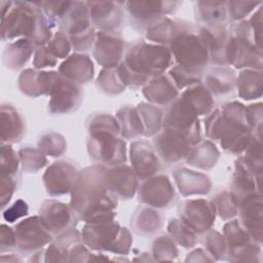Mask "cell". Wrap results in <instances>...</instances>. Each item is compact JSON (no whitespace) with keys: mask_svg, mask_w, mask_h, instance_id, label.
I'll use <instances>...</instances> for the list:
<instances>
[{"mask_svg":"<svg viewBox=\"0 0 263 263\" xmlns=\"http://www.w3.org/2000/svg\"><path fill=\"white\" fill-rule=\"evenodd\" d=\"M101 88L108 93H118L122 91L126 85L125 79L119 67L106 68L102 71L100 78H98Z\"/></svg>","mask_w":263,"mask_h":263,"instance_id":"cell-28","label":"cell"},{"mask_svg":"<svg viewBox=\"0 0 263 263\" xmlns=\"http://www.w3.org/2000/svg\"><path fill=\"white\" fill-rule=\"evenodd\" d=\"M47 93L51 96V101L49 102L51 112H70L77 108L81 101V88L79 85L58 73H53Z\"/></svg>","mask_w":263,"mask_h":263,"instance_id":"cell-8","label":"cell"},{"mask_svg":"<svg viewBox=\"0 0 263 263\" xmlns=\"http://www.w3.org/2000/svg\"><path fill=\"white\" fill-rule=\"evenodd\" d=\"M133 168L124 164H116L105 170V179L110 190L123 198H130L137 190V178Z\"/></svg>","mask_w":263,"mask_h":263,"instance_id":"cell-16","label":"cell"},{"mask_svg":"<svg viewBox=\"0 0 263 263\" xmlns=\"http://www.w3.org/2000/svg\"><path fill=\"white\" fill-rule=\"evenodd\" d=\"M28 214V205L25 201L18 199L10 208H8L3 213V218L7 222H14L20 217L26 216Z\"/></svg>","mask_w":263,"mask_h":263,"instance_id":"cell-40","label":"cell"},{"mask_svg":"<svg viewBox=\"0 0 263 263\" xmlns=\"http://www.w3.org/2000/svg\"><path fill=\"white\" fill-rule=\"evenodd\" d=\"M64 138L58 134L50 133L42 137L39 141V148L50 155H60L65 150Z\"/></svg>","mask_w":263,"mask_h":263,"instance_id":"cell-34","label":"cell"},{"mask_svg":"<svg viewBox=\"0 0 263 263\" xmlns=\"http://www.w3.org/2000/svg\"><path fill=\"white\" fill-rule=\"evenodd\" d=\"M237 85L239 88L240 97L245 100H251L256 97V92L261 95V72L243 71L240 73L237 79Z\"/></svg>","mask_w":263,"mask_h":263,"instance_id":"cell-29","label":"cell"},{"mask_svg":"<svg viewBox=\"0 0 263 263\" xmlns=\"http://www.w3.org/2000/svg\"><path fill=\"white\" fill-rule=\"evenodd\" d=\"M168 231L172 236L184 248H191L195 243L194 231L183 221L174 220L168 225Z\"/></svg>","mask_w":263,"mask_h":263,"instance_id":"cell-32","label":"cell"},{"mask_svg":"<svg viewBox=\"0 0 263 263\" xmlns=\"http://www.w3.org/2000/svg\"><path fill=\"white\" fill-rule=\"evenodd\" d=\"M89 6L90 20L97 27L106 32L118 28L122 21V10L118 2H90Z\"/></svg>","mask_w":263,"mask_h":263,"instance_id":"cell-18","label":"cell"},{"mask_svg":"<svg viewBox=\"0 0 263 263\" xmlns=\"http://www.w3.org/2000/svg\"><path fill=\"white\" fill-rule=\"evenodd\" d=\"M179 211L183 222L197 233L206 231L215 220L214 204L203 199L188 200Z\"/></svg>","mask_w":263,"mask_h":263,"instance_id":"cell-12","label":"cell"},{"mask_svg":"<svg viewBox=\"0 0 263 263\" xmlns=\"http://www.w3.org/2000/svg\"><path fill=\"white\" fill-rule=\"evenodd\" d=\"M33 52V42L30 39H21L10 43L4 51L3 61L7 68L18 69L27 63Z\"/></svg>","mask_w":263,"mask_h":263,"instance_id":"cell-24","label":"cell"},{"mask_svg":"<svg viewBox=\"0 0 263 263\" xmlns=\"http://www.w3.org/2000/svg\"><path fill=\"white\" fill-rule=\"evenodd\" d=\"M217 198V202L213 203L215 208L218 209V213L219 215L224 218H231L232 216L235 215L236 211H235V203H234V198H231L230 194H227L226 192L221 193L220 195L216 196Z\"/></svg>","mask_w":263,"mask_h":263,"instance_id":"cell-37","label":"cell"},{"mask_svg":"<svg viewBox=\"0 0 263 263\" xmlns=\"http://www.w3.org/2000/svg\"><path fill=\"white\" fill-rule=\"evenodd\" d=\"M139 108L148 116H145L144 114L140 113V115L143 116V127H144V134L145 135H154L157 134L159 130V125L161 123V120L163 119L161 110L158 109L157 107L151 106V105H146V104H141Z\"/></svg>","mask_w":263,"mask_h":263,"instance_id":"cell-31","label":"cell"},{"mask_svg":"<svg viewBox=\"0 0 263 263\" xmlns=\"http://www.w3.org/2000/svg\"><path fill=\"white\" fill-rule=\"evenodd\" d=\"M189 25L177 23L168 42L171 43L170 50L179 66L200 71L208 64L210 53L199 30Z\"/></svg>","mask_w":263,"mask_h":263,"instance_id":"cell-6","label":"cell"},{"mask_svg":"<svg viewBox=\"0 0 263 263\" xmlns=\"http://www.w3.org/2000/svg\"><path fill=\"white\" fill-rule=\"evenodd\" d=\"M20 156L24 170L29 172H36L46 163V158L41 150L24 147L20 151Z\"/></svg>","mask_w":263,"mask_h":263,"instance_id":"cell-33","label":"cell"},{"mask_svg":"<svg viewBox=\"0 0 263 263\" xmlns=\"http://www.w3.org/2000/svg\"><path fill=\"white\" fill-rule=\"evenodd\" d=\"M153 252L154 256H164L163 260H167L166 257H171V259H174V257L177 256V250L173 241L166 237V236H161L159 239L155 240L154 246H153Z\"/></svg>","mask_w":263,"mask_h":263,"instance_id":"cell-38","label":"cell"},{"mask_svg":"<svg viewBox=\"0 0 263 263\" xmlns=\"http://www.w3.org/2000/svg\"><path fill=\"white\" fill-rule=\"evenodd\" d=\"M143 93L147 100L163 105L175 100L178 95V87L171 76L159 75L147 83Z\"/></svg>","mask_w":263,"mask_h":263,"instance_id":"cell-19","label":"cell"},{"mask_svg":"<svg viewBox=\"0 0 263 263\" xmlns=\"http://www.w3.org/2000/svg\"><path fill=\"white\" fill-rule=\"evenodd\" d=\"M55 57L47 49V47H39L38 50L35 52L34 57V65L37 68H42V67H52L55 65L57 60L54 59Z\"/></svg>","mask_w":263,"mask_h":263,"instance_id":"cell-41","label":"cell"},{"mask_svg":"<svg viewBox=\"0 0 263 263\" xmlns=\"http://www.w3.org/2000/svg\"><path fill=\"white\" fill-rule=\"evenodd\" d=\"M130 161L134 172L141 179L155 174L159 168L154 148L145 141H137L132 144Z\"/></svg>","mask_w":263,"mask_h":263,"instance_id":"cell-17","label":"cell"},{"mask_svg":"<svg viewBox=\"0 0 263 263\" xmlns=\"http://www.w3.org/2000/svg\"><path fill=\"white\" fill-rule=\"evenodd\" d=\"M168 2H128L127 9L130 13V17L137 23L147 27L153 20L160 16L164 11H171L172 9L163 8ZM139 25V26H140Z\"/></svg>","mask_w":263,"mask_h":263,"instance_id":"cell-23","label":"cell"},{"mask_svg":"<svg viewBox=\"0 0 263 263\" xmlns=\"http://www.w3.org/2000/svg\"><path fill=\"white\" fill-rule=\"evenodd\" d=\"M78 178V170L69 161H58L49 166L44 175V183L47 192L59 195L73 189Z\"/></svg>","mask_w":263,"mask_h":263,"instance_id":"cell-11","label":"cell"},{"mask_svg":"<svg viewBox=\"0 0 263 263\" xmlns=\"http://www.w3.org/2000/svg\"><path fill=\"white\" fill-rule=\"evenodd\" d=\"M15 180L12 176H1V202L2 206L5 205V202L10 199L14 187H15Z\"/></svg>","mask_w":263,"mask_h":263,"instance_id":"cell-42","label":"cell"},{"mask_svg":"<svg viewBox=\"0 0 263 263\" xmlns=\"http://www.w3.org/2000/svg\"><path fill=\"white\" fill-rule=\"evenodd\" d=\"M16 245L22 251L29 252L41 248L51 240L49 230L37 217H31L18 223L14 230Z\"/></svg>","mask_w":263,"mask_h":263,"instance_id":"cell-10","label":"cell"},{"mask_svg":"<svg viewBox=\"0 0 263 263\" xmlns=\"http://www.w3.org/2000/svg\"><path fill=\"white\" fill-rule=\"evenodd\" d=\"M24 135V121L17 111L10 106L1 108V139L4 142H18Z\"/></svg>","mask_w":263,"mask_h":263,"instance_id":"cell-22","label":"cell"},{"mask_svg":"<svg viewBox=\"0 0 263 263\" xmlns=\"http://www.w3.org/2000/svg\"><path fill=\"white\" fill-rule=\"evenodd\" d=\"M172 52L165 46L137 42L128 49L120 69L126 83L140 85L149 75H159L172 63Z\"/></svg>","mask_w":263,"mask_h":263,"instance_id":"cell-4","label":"cell"},{"mask_svg":"<svg viewBox=\"0 0 263 263\" xmlns=\"http://www.w3.org/2000/svg\"><path fill=\"white\" fill-rule=\"evenodd\" d=\"M72 191V210L87 223L113 218L111 211L117 200L107 185L103 166L85 168L78 176Z\"/></svg>","mask_w":263,"mask_h":263,"instance_id":"cell-1","label":"cell"},{"mask_svg":"<svg viewBox=\"0 0 263 263\" xmlns=\"http://www.w3.org/2000/svg\"><path fill=\"white\" fill-rule=\"evenodd\" d=\"M124 40L114 32H100L97 34V41L93 55L98 63L106 68L117 66L124 49Z\"/></svg>","mask_w":263,"mask_h":263,"instance_id":"cell-14","label":"cell"},{"mask_svg":"<svg viewBox=\"0 0 263 263\" xmlns=\"http://www.w3.org/2000/svg\"><path fill=\"white\" fill-rule=\"evenodd\" d=\"M18 160L16 153L13 149L7 144L2 143L1 147V176H13L17 171Z\"/></svg>","mask_w":263,"mask_h":263,"instance_id":"cell-35","label":"cell"},{"mask_svg":"<svg viewBox=\"0 0 263 263\" xmlns=\"http://www.w3.org/2000/svg\"><path fill=\"white\" fill-rule=\"evenodd\" d=\"M174 198V187L163 175L147 180L139 188V200L156 208L167 206Z\"/></svg>","mask_w":263,"mask_h":263,"instance_id":"cell-13","label":"cell"},{"mask_svg":"<svg viewBox=\"0 0 263 263\" xmlns=\"http://www.w3.org/2000/svg\"><path fill=\"white\" fill-rule=\"evenodd\" d=\"M196 9V17H198L204 26H221L226 18L227 7L224 2H198Z\"/></svg>","mask_w":263,"mask_h":263,"instance_id":"cell-27","label":"cell"},{"mask_svg":"<svg viewBox=\"0 0 263 263\" xmlns=\"http://www.w3.org/2000/svg\"><path fill=\"white\" fill-rule=\"evenodd\" d=\"M206 247L209 251H211L212 255L220 258L221 256L224 255V251L226 249V245L224 243L223 237L215 231L210 232L208 235V240H206Z\"/></svg>","mask_w":263,"mask_h":263,"instance_id":"cell-39","label":"cell"},{"mask_svg":"<svg viewBox=\"0 0 263 263\" xmlns=\"http://www.w3.org/2000/svg\"><path fill=\"white\" fill-rule=\"evenodd\" d=\"M234 83V73L231 69L216 67L211 69L205 75V84L210 92L223 95L232 89Z\"/></svg>","mask_w":263,"mask_h":263,"instance_id":"cell-25","label":"cell"},{"mask_svg":"<svg viewBox=\"0 0 263 263\" xmlns=\"http://www.w3.org/2000/svg\"><path fill=\"white\" fill-rule=\"evenodd\" d=\"M120 128L109 114L98 115L89 122L88 151L92 158L106 164L125 161V145L117 138Z\"/></svg>","mask_w":263,"mask_h":263,"instance_id":"cell-5","label":"cell"},{"mask_svg":"<svg viewBox=\"0 0 263 263\" xmlns=\"http://www.w3.org/2000/svg\"><path fill=\"white\" fill-rule=\"evenodd\" d=\"M219 152L211 142H202L200 145L190 150L187 162L200 168H210L215 165Z\"/></svg>","mask_w":263,"mask_h":263,"instance_id":"cell-26","label":"cell"},{"mask_svg":"<svg viewBox=\"0 0 263 263\" xmlns=\"http://www.w3.org/2000/svg\"><path fill=\"white\" fill-rule=\"evenodd\" d=\"M47 49L58 58H65L70 50V42L67 39V34L58 32L51 42L48 44Z\"/></svg>","mask_w":263,"mask_h":263,"instance_id":"cell-36","label":"cell"},{"mask_svg":"<svg viewBox=\"0 0 263 263\" xmlns=\"http://www.w3.org/2000/svg\"><path fill=\"white\" fill-rule=\"evenodd\" d=\"M35 2H7L2 5V40L25 35L41 44L50 38L49 23Z\"/></svg>","mask_w":263,"mask_h":263,"instance_id":"cell-3","label":"cell"},{"mask_svg":"<svg viewBox=\"0 0 263 263\" xmlns=\"http://www.w3.org/2000/svg\"><path fill=\"white\" fill-rule=\"evenodd\" d=\"M60 72L71 81L83 83L92 78L93 66L87 55L75 53L61 65Z\"/></svg>","mask_w":263,"mask_h":263,"instance_id":"cell-20","label":"cell"},{"mask_svg":"<svg viewBox=\"0 0 263 263\" xmlns=\"http://www.w3.org/2000/svg\"><path fill=\"white\" fill-rule=\"evenodd\" d=\"M155 150L166 162H177L187 157L193 144L189 137L180 129L166 127L154 139Z\"/></svg>","mask_w":263,"mask_h":263,"instance_id":"cell-9","label":"cell"},{"mask_svg":"<svg viewBox=\"0 0 263 263\" xmlns=\"http://www.w3.org/2000/svg\"><path fill=\"white\" fill-rule=\"evenodd\" d=\"M253 123L251 114L242 105L233 102L217 109L206 120V135L215 140L220 139L225 150L239 152L250 143V126Z\"/></svg>","mask_w":263,"mask_h":263,"instance_id":"cell-2","label":"cell"},{"mask_svg":"<svg viewBox=\"0 0 263 263\" xmlns=\"http://www.w3.org/2000/svg\"><path fill=\"white\" fill-rule=\"evenodd\" d=\"M39 215L43 225L51 232L67 231L73 226V220H76L73 210L71 211L66 204L54 200L44 201Z\"/></svg>","mask_w":263,"mask_h":263,"instance_id":"cell-15","label":"cell"},{"mask_svg":"<svg viewBox=\"0 0 263 263\" xmlns=\"http://www.w3.org/2000/svg\"><path fill=\"white\" fill-rule=\"evenodd\" d=\"M175 179L183 195L204 194L210 191L211 183L205 175L180 168L175 171Z\"/></svg>","mask_w":263,"mask_h":263,"instance_id":"cell-21","label":"cell"},{"mask_svg":"<svg viewBox=\"0 0 263 263\" xmlns=\"http://www.w3.org/2000/svg\"><path fill=\"white\" fill-rule=\"evenodd\" d=\"M84 241L95 250H110L116 253H127L132 243V237L126 228L112 219L88 222L83 230Z\"/></svg>","mask_w":263,"mask_h":263,"instance_id":"cell-7","label":"cell"},{"mask_svg":"<svg viewBox=\"0 0 263 263\" xmlns=\"http://www.w3.org/2000/svg\"><path fill=\"white\" fill-rule=\"evenodd\" d=\"M118 117L122 122V135H124L126 138L135 137L139 134H144L141 116L137 113L135 109L122 108L118 112Z\"/></svg>","mask_w":263,"mask_h":263,"instance_id":"cell-30","label":"cell"}]
</instances>
